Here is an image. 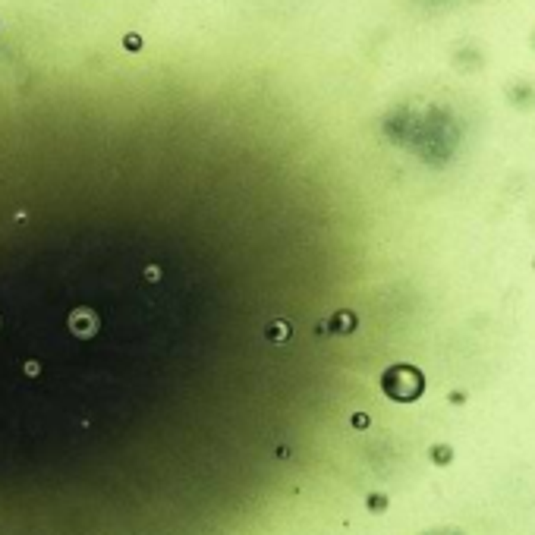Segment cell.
Listing matches in <instances>:
<instances>
[{"label": "cell", "mask_w": 535, "mask_h": 535, "mask_svg": "<svg viewBox=\"0 0 535 535\" xmlns=\"http://www.w3.org/2000/svg\"><path fill=\"white\" fill-rule=\"evenodd\" d=\"M126 48H132V51L139 48V38H136V35H130V38H126Z\"/></svg>", "instance_id": "obj_1"}]
</instances>
